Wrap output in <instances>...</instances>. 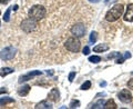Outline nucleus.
<instances>
[{
  "mask_svg": "<svg viewBox=\"0 0 133 109\" xmlns=\"http://www.w3.org/2000/svg\"><path fill=\"white\" fill-rule=\"evenodd\" d=\"M123 11H124V6L121 5V3H118V5H114L111 9L107 12L105 15V20L109 22H113L116 21L120 17L123 15Z\"/></svg>",
  "mask_w": 133,
  "mask_h": 109,
  "instance_id": "1",
  "label": "nucleus"
},
{
  "mask_svg": "<svg viewBox=\"0 0 133 109\" xmlns=\"http://www.w3.org/2000/svg\"><path fill=\"white\" fill-rule=\"evenodd\" d=\"M28 15L30 18L35 19V20H41L45 16V8L43 6H40V5H36L30 8V10L28 11Z\"/></svg>",
  "mask_w": 133,
  "mask_h": 109,
  "instance_id": "2",
  "label": "nucleus"
},
{
  "mask_svg": "<svg viewBox=\"0 0 133 109\" xmlns=\"http://www.w3.org/2000/svg\"><path fill=\"white\" fill-rule=\"evenodd\" d=\"M65 48L71 52H78L80 50V41L78 40L77 37H71L65 41Z\"/></svg>",
  "mask_w": 133,
  "mask_h": 109,
  "instance_id": "3",
  "label": "nucleus"
},
{
  "mask_svg": "<svg viewBox=\"0 0 133 109\" xmlns=\"http://www.w3.org/2000/svg\"><path fill=\"white\" fill-rule=\"evenodd\" d=\"M36 27H37V20L30 18V17L24 19L21 22V29L24 32H31L35 30Z\"/></svg>",
  "mask_w": 133,
  "mask_h": 109,
  "instance_id": "4",
  "label": "nucleus"
},
{
  "mask_svg": "<svg viewBox=\"0 0 133 109\" xmlns=\"http://www.w3.org/2000/svg\"><path fill=\"white\" fill-rule=\"evenodd\" d=\"M17 49L14 47H6L0 51V58L2 60H10L16 56Z\"/></svg>",
  "mask_w": 133,
  "mask_h": 109,
  "instance_id": "5",
  "label": "nucleus"
},
{
  "mask_svg": "<svg viewBox=\"0 0 133 109\" xmlns=\"http://www.w3.org/2000/svg\"><path fill=\"white\" fill-rule=\"evenodd\" d=\"M71 33L77 37V38H80V37H83L85 33V27L83 23H76L74 26L71 28Z\"/></svg>",
  "mask_w": 133,
  "mask_h": 109,
  "instance_id": "6",
  "label": "nucleus"
},
{
  "mask_svg": "<svg viewBox=\"0 0 133 109\" xmlns=\"http://www.w3.org/2000/svg\"><path fill=\"white\" fill-rule=\"evenodd\" d=\"M119 99L124 104H129L132 101V94L128 89H123L118 94Z\"/></svg>",
  "mask_w": 133,
  "mask_h": 109,
  "instance_id": "7",
  "label": "nucleus"
},
{
  "mask_svg": "<svg viewBox=\"0 0 133 109\" xmlns=\"http://www.w3.org/2000/svg\"><path fill=\"white\" fill-rule=\"evenodd\" d=\"M124 21L127 22H133V3H130L127 7V11L123 16Z\"/></svg>",
  "mask_w": 133,
  "mask_h": 109,
  "instance_id": "8",
  "label": "nucleus"
},
{
  "mask_svg": "<svg viewBox=\"0 0 133 109\" xmlns=\"http://www.w3.org/2000/svg\"><path fill=\"white\" fill-rule=\"evenodd\" d=\"M41 74H42V72H41V71H39V70L31 71V72H29V74H27V75H24V76L20 77V78H19V82L22 83V82H24V81H28V80H30L32 77H35V76H40Z\"/></svg>",
  "mask_w": 133,
  "mask_h": 109,
  "instance_id": "9",
  "label": "nucleus"
},
{
  "mask_svg": "<svg viewBox=\"0 0 133 109\" xmlns=\"http://www.w3.org/2000/svg\"><path fill=\"white\" fill-rule=\"evenodd\" d=\"M49 99L51 100V101L53 102H57V101H59V99H60V91L58 90V88H52L51 91L49 93Z\"/></svg>",
  "mask_w": 133,
  "mask_h": 109,
  "instance_id": "10",
  "label": "nucleus"
},
{
  "mask_svg": "<svg viewBox=\"0 0 133 109\" xmlns=\"http://www.w3.org/2000/svg\"><path fill=\"white\" fill-rule=\"evenodd\" d=\"M114 58H116V64H122V62L124 61V58L121 56V53L120 52H112L110 54H108V59H114Z\"/></svg>",
  "mask_w": 133,
  "mask_h": 109,
  "instance_id": "11",
  "label": "nucleus"
},
{
  "mask_svg": "<svg viewBox=\"0 0 133 109\" xmlns=\"http://www.w3.org/2000/svg\"><path fill=\"white\" fill-rule=\"evenodd\" d=\"M107 50H109V46L107 44H100L98 46H95L93 48V51L94 52H104Z\"/></svg>",
  "mask_w": 133,
  "mask_h": 109,
  "instance_id": "12",
  "label": "nucleus"
},
{
  "mask_svg": "<svg viewBox=\"0 0 133 109\" xmlns=\"http://www.w3.org/2000/svg\"><path fill=\"white\" fill-rule=\"evenodd\" d=\"M30 89H31V87H30V86H28V85L22 86L21 88H19L18 94H19L20 96H27V95L29 94V91H30Z\"/></svg>",
  "mask_w": 133,
  "mask_h": 109,
  "instance_id": "13",
  "label": "nucleus"
},
{
  "mask_svg": "<svg viewBox=\"0 0 133 109\" xmlns=\"http://www.w3.org/2000/svg\"><path fill=\"white\" fill-rule=\"evenodd\" d=\"M104 109H115L116 108V104L114 102L113 99H109L108 101L104 102V106H103Z\"/></svg>",
  "mask_w": 133,
  "mask_h": 109,
  "instance_id": "14",
  "label": "nucleus"
},
{
  "mask_svg": "<svg viewBox=\"0 0 133 109\" xmlns=\"http://www.w3.org/2000/svg\"><path fill=\"white\" fill-rule=\"evenodd\" d=\"M14 69L10 68V67H3V68L0 70V76L1 77H6L7 75H9V74H12L14 72Z\"/></svg>",
  "mask_w": 133,
  "mask_h": 109,
  "instance_id": "15",
  "label": "nucleus"
},
{
  "mask_svg": "<svg viewBox=\"0 0 133 109\" xmlns=\"http://www.w3.org/2000/svg\"><path fill=\"white\" fill-rule=\"evenodd\" d=\"M15 102V99H12L10 97H2L0 98V106H6L7 104H11Z\"/></svg>",
  "mask_w": 133,
  "mask_h": 109,
  "instance_id": "16",
  "label": "nucleus"
},
{
  "mask_svg": "<svg viewBox=\"0 0 133 109\" xmlns=\"http://www.w3.org/2000/svg\"><path fill=\"white\" fill-rule=\"evenodd\" d=\"M37 109H39V108H43V109H50V108H52V106L50 105L48 101H45V100H43V101H41L39 102L38 105L36 106Z\"/></svg>",
  "mask_w": 133,
  "mask_h": 109,
  "instance_id": "17",
  "label": "nucleus"
},
{
  "mask_svg": "<svg viewBox=\"0 0 133 109\" xmlns=\"http://www.w3.org/2000/svg\"><path fill=\"white\" fill-rule=\"evenodd\" d=\"M89 40H90L91 44H95V43H97V40H98V33L95 32V31H92V32L90 33Z\"/></svg>",
  "mask_w": 133,
  "mask_h": 109,
  "instance_id": "18",
  "label": "nucleus"
},
{
  "mask_svg": "<svg viewBox=\"0 0 133 109\" xmlns=\"http://www.w3.org/2000/svg\"><path fill=\"white\" fill-rule=\"evenodd\" d=\"M11 9L12 8H8L7 11L5 12V16H3V21L5 22H9L10 21V12H11Z\"/></svg>",
  "mask_w": 133,
  "mask_h": 109,
  "instance_id": "19",
  "label": "nucleus"
},
{
  "mask_svg": "<svg viewBox=\"0 0 133 109\" xmlns=\"http://www.w3.org/2000/svg\"><path fill=\"white\" fill-rule=\"evenodd\" d=\"M89 61L92 62V64H99L101 61V57L100 56H91L89 57Z\"/></svg>",
  "mask_w": 133,
  "mask_h": 109,
  "instance_id": "20",
  "label": "nucleus"
},
{
  "mask_svg": "<svg viewBox=\"0 0 133 109\" xmlns=\"http://www.w3.org/2000/svg\"><path fill=\"white\" fill-rule=\"evenodd\" d=\"M104 100L103 99H100L98 102H95L93 106H92V108H94V109H98V108H103V106H104Z\"/></svg>",
  "mask_w": 133,
  "mask_h": 109,
  "instance_id": "21",
  "label": "nucleus"
},
{
  "mask_svg": "<svg viewBox=\"0 0 133 109\" xmlns=\"http://www.w3.org/2000/svg\"><path fill=\"white\" fill-rule=\"evenodd\" d=\"M78 107H80V101L79 100H72L70 102V108H78Z\"/></svg>",
  "mask_w": 133,
  "mask_h": 109,
  "instance_id": "22",
  "label": "nucleus"
},
{
  "mask_svg": "<svg viewBox=\"0 0 133 109\" xmlns=\"http://www.w3.org/2000/svg\"><path fill=\"white\" fill-rule=\"evenodd\" d=\"M90 87H91V81L88 80V81H85V82L81 86V89H82V90H88Z\"/></svg>",
  "mask_w": 133,
  "mask_h": 109,
  "instance_id": "23",
  "label": "nucleus"
},
{
  "mask_svg": "<svg viewBox=\"0 0 133 109\" xmlns=\"http://www.w3.org/2000/svg\"><path fill=\"white\" fill-rule=\"evenodd\" d=\"M74 77H76V72H74V71L70 72V74H69V81H70V82H72V81H73V79H74Z\"/></svg>",
  "mask_w": 133,
  "mask_h": 109,
  "instance_id": "24",
  "label": "nucleus"
},
{
  "mask_svg": "<svg viewBox=\"0 0 133 109\" xmlns=\"http://www.w3.org/2000/svg\"><path fill=\"white\" fill-rule=\"evenodd\" d=\"M82 53H83V54H85V56H87V54H89V53H90V48L88 47V46H85V47L83 48Z\"/></svg>",
  "mask_w": 133,
  "mask_h": 109,
  "instance_id": "25",
  "label": "nucleus"
},
{
  "mask_svg": "<svg viewBox=\"0 0 133 109\" xmlns=\"http://www.w3.org/2000/svg\"><path fill=\"white\" fill-rule=\"evenodd\" d=\"M128 87H129V88H133V78L129 80V82H128Z\"/></svg>",
  "mask_w": 133,
  "mask_h": 109,
  "instance_id": "26",
  "label": "nucleus"
},
{
  "mask_svg": "<svg viewBox=\"0 0 133 109\" xmlns=\"http://www.w3.org/2000/svg\"><path fill=\"white\" fill-rule=\"evenodd\" d=\"M131 57V53L130 52H125V53H124V60H125V59H129V58H130Z\"/></svg>",
  "mask_w": 133,
  "mask_h": 109,
  "instance_id": "27",
  "label": "nucleus"
},
{
  "mask_svg": "<svg viewBox=\"0 0 133 109\" xmlns=\"http://www.w3.org/2000/svg\"><path fill=\"white\" fill-rule=\"evenodd\" d=\"M9 1L10 0H0V3H2V5H7Z\"/></svg>",
  "mask_w": 133,
  "mask_h": 109,
  "instance_id": "28",
  "label": "nucleus"
},
{
  "mask_svg": "<svg viewBox=\"0 0 133 109\" xmlns=\"http://www.w3.org/2000/svg\"><path fill=\"white\" fill-rule=\"evenodd\" d=\"M90 2H92V3H98V2H100L101 0H89Z\"/></svg>",
  "mask_w": 133,
  "mask_h": 109,
  "instance_id": "29",
  "label": "nucleus"
},
{
  "mask_svg": "<svg viewBox=\"0 0 133 109\" xmlns=\"http://www.w3.org/2000/svg\"><path fill=\"white\" fill-rule=\"evenodd\" d=\"M6 89H5V88H2V89H0V95H1V94H5L6 93Z\"/></svg>",
  "mask_w": 133,
  "mask_h": 109,
  "instance_id": "30",
  "label": "nucleus"
},
{
  "mask_svg": "<svg viewBox=\"0 0 133 109\" xmlns=\"http://www.w3.org/2000/svg\"><path fill=\"white\" fill-rule=\"evenodd\" d=\"M107 85V82L105 81H103V82H101V83H100V86H101V87H104Z\"/></svg>",
  "mask_w": 133,
  "mask_h": 109,
  "instance_id": "31",
  "label": "nucleus"
}]
</instances>
